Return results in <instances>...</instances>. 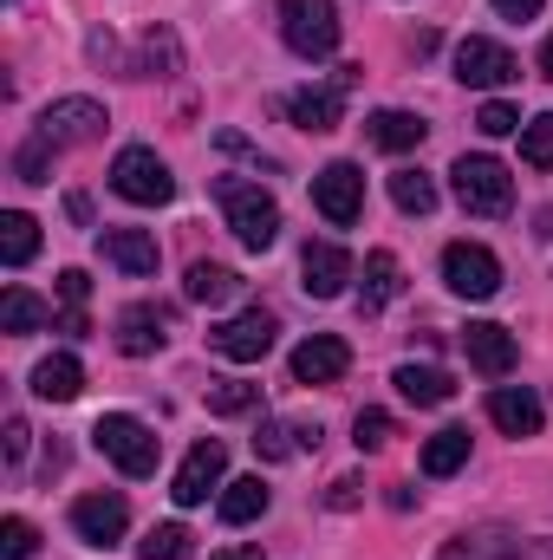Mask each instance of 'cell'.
<instances>
[{
  "instance_id": "obj_21",
  "label": "cell",
  "mask_w": 553,
  "mask_h": 560,
  "mask_svg": "<svg viewBox=\"0 0 553 560\" xmlns=\"http://www.w3.org/2000/svg\"><path fill=\"white\" fill-rule=\"evenodd\" d=\"M79 392H85V365H79L72 352H52V359L33 365V398H46V405H72Z\"/></svg>"
},
{
  "instance_id": "obj_32",
  "label": "cell",
  "mask_w": 553,
  "mask_h": 560,
  "mask_svg": "<svg viewBox=\"0 0 553 560\" xmlns=\"http://www.w3.org/2000/svg\"><path fill=\"white\" fill-rule=\"evenodd\" d=\"M255 405H261V385H242V378L209 385V411L215 418H235V411H255Z\"/></svg>"
},
{
  "instance_id": "obj_1",
  "label": "cell",
  "mask_w": 553,
  "mask_h": 560,
  "mask_svg": "<svg viewBox=\"0 0 553 560\" xmlns=\"http://www.w3.org/2000/svg\"><path fill=\"white\" fill-rule=\"evenodd\" d=\"M215 202H222V215H228V229H235L242 248L268 255L280 242V202L261 183H248V176H215Z\"/></svg>"
},
{
  "instance_id": "obj_42",
  "label": "cell",
  "mask_w": 553,
  "mask_h": 560,
  "mask_svg": "<svg viewBox=\"0 0 553 560\" xmlns=\"http://www.w3.org/2000/svg\"><path fill=\"white\" fill-rule=\"evenodd\" d=\"M541 7H548V0H495V13H502V20H534Z\"/></svg>"
},
{
  "instance_id": "obj_7",
  "label": "cell",
  "mask_w": 553,
  "mask_h": 560,
  "mask_svg": "<svg viewBox=\"0 0 553 560\" xmlns=\"http://www.w3.org/2000/svg\"><path fill=\"white\" fill-rule=\"evenodd\" d=\"M313 209L332 222V229H352L365 215V170L358 163H326L313 176Z\"/></svg>"
},
{
  "instance_id": "obj_16",
  "label": "cell",
  "mask_w": 553,
  "mask_h": 560,
  "mask_svg": "<svg viewBox=\"0 0 553 560\" xmlns=\"http://www.w3.org/2000/svg\"><path fill=\"white\" fill-rule=\"evenodd\" d=\"M345 280H352V255H345L339 242H306V255H299V287H306L313 300H339Z\"/></svg>"
},
{
  "instance_id": "obj_13",
  "label": "cell",
  "mask_w": 553,
  "mask_h": 560,
  "mask_svg": "<svg viewBox=\"0 0 553 560\" xmlns=\"http://www.w3.org/2000/svg\"><path fill=\"white\" fill-rule=\"evenodd\" d=\"M228 476V450L215 443V436H202L189 456H183V469H176V482H169V495H176V509H196V502H209V489H228L222 482Z\"/></svg>"
},
{
  "instance_id": "obj_2",
  "label": "cell",
  "mask_w": 553,
  "mask_h": 560,
  "mask_svg": "<svg viewBox=\"0 0 553 560\" xmlns=\"http://www.w3.org/2000/svg\"><path fill=\"white\" fill-rule=\"evenodd\" d=\"M449 183H456V202H462L469 215H508V209H515V176H508V163H495V156H456Z\"/></svg>"
},
{
  "instance_id": "obj_26",
  "label": "cell",
  "mask_w": 553,
  "mask_h": 560,
  "mask_svg": "<svg viewBox=\"0 0 553 560\" xmlns=\"http://www.w3.org/2000/svg\"><path fill=\"white\" fill-rule=\"evenodd\" d=\"M391 385H398V392H404L411 405H423V411H430V405H449V398H456L449 372H436V365H398V372H391Z\"/></svg>"
},
{
  "instance_id": "obj_25",
  "label": "cell",
  "mask_w": 553,
  "mask_h": 560,
  "mask_svg": "<svg viewBox=\"0 0 553 560\" xmlns=\"http://www.w3.org/2000/svg\"><path fill=\"white\" fill-rule=\"evenodd\" d=\"M365 138L378 143V150H391V156H398V150H416V143L430 138V125H423V118H411V112H372V118H365Z\"/></svg>"
},
{
  "instance_id": "obj_28",
  "label": "cell",
  "mask_w": 553,
  "mask_h": 560,
  "mask_svg": "<svg viewBox=\"0 0 553 560\" xmlns=\"http://www.w3.org/2000/svg\"><path fill=\"white\" fill-rule=\"evenodd\" d=\"M33 255H39V222L20 215V209H7V215H0V261H7V268H26Z\"/></svg>"
},
{
  "instance_id": "obj_12",
  "label": "cell",
  "mask_w": 553,
  "mask_h": 560,
  "mask_svg": "<svg viewBox=\"0 0 553 560\" xmlns=\"http://www.w3.org/2000/svg\"><path fill=\"white\" fill-rule=\"evenodd\" d=\"M456 79H462V85H482V92H502V85L521 79V66H515V52H508L502 39L469 33V39L456 46Z\"/></svg>"
},
{
  "instance_id": "obj_22",
  "label": "cell",
  "mask_w": 553,
  "mask_h": 560,
  "mask_svg": "<svg viewBox=\"0 0 553 560\" xmlns=\"http://www.w3.org/2000/svg\"><path fill=\"white\" fill-rule=\"evenodd\" d=\"M268 502H274V495H268V482H261V476H242V482H228V489H222L215 515H222L228 528H248V522H261V515H268Z\"/></svg>"
},
{
  "instance_id": "obj_4",
  "label": "cell",
  "mask_w": 553,
  "mask_h": 560,
  "mask_svg": "<svg viewBox=\"0 0 553 560\" xmlns=\"http://www.w3.org/2000/svg\"><path fill=\"white\" fill-rule=\"evenodd\" d=\"M92 443H98V456H111L125 476H156V430L131 411H105V418L92 423Z\"/></svg>"
},
{
  "instance_id": "obj_3",
  "label": "cell",
  "mask_w": 553,
  "mask_h": 560,
  "mask_svg": "<svg viewBox=\"0 0 553 560\" xmlns=\"http://www.w3.org/2000/svg\"><path fill=\"white\" fill-rule=\"evenodd\" d=\"M339 7L332 0H280V39L299 59H332L339 52Z\"/></svg>"
},
{
  "instance_id": "obj_29",
  "label": "cell",
  "mask_w": 553,
  "mask_h": 560,
  "mask_svg": "<svg viewBox=\"0 0 553 560\" xmlns=\"http://www.w3.org/2000/svg\"><path fill=\"white\" fill-rule=\"evenodd\" d=\"M46 319H52V313H46V300H33L26 287H7V293H0V332H13V339H20V332H39Z\"/></svg>"
},
{
  "instance_id": "obj_40",
  "label": "cell",
  "mask_w": 553,
  "mask_h": 560,
  "mask_svg": "<svg viewBox=\"0 0 553 560\" xmlns=\"http://www.w3.org/2000/svg\"><path fill=\"white\" fill-rule=\"evenodd\" d=\"M358 495H365V482H358V476H339V482L326 489V509H358Z\"/></svg>"
},
{
  "instance_id": "obj_23",
  "label": "cell",
  "mask_w": 553,
  "mask_h": 560,
  "mask_svg": "<svg viewBox=\"0 0 553 560\" xmlns=\"http://www.w3.org/2000/svg\"><path fill=\"white\" fill-rule=\"evenodd\" d=\"M398 293H404V268H398V255H391V248L365 255V287H358V306H365V313H378V306H391Z\"/></svg>"
},
{
  "instance_id": "obj_14",
  "label": "cell",
  "mask_w": 553,
  "mask_h": 560,
  "mask_svg": "<svg viewBox=\"0 0 553 560\" xmlns=\"http://www.w3.org/2000/svg\"><path fill=\"white\" fill-rule=\"evenodd\" d=\"M125 528H131L125 495H79V502H72V535H79V541H92V548H118Z\"/></svg>"
},
{
  "instance_id": "obj_18",
  "label": "cell",
  "mask_w": 553,
  "mask_h": 560,
  "mask_svg": "<svg viewBox=\"0 0 553 560\" xmlns=\"http://www.w3.org/2000/svg\"><path fill=\"white\" fill-rule=\"evenodd\" d=\"M489 423L508 430V436H541L548 405H541L528 385H495V392H489Z\"/></svg>"
},
{
  "instance_id": "obj_38",
  "label": "cell",
  "mask_w": 553,
  "mask_h": 560,
  "mask_svg": "<svg viewBox=\"0 0 553 560\" xmlns=\"http://www.w3.org/2000/svg\"><path fill=\"white\" fill-rule=\"evenodd\" d=\"M475 131H482V138H508V131H521V112L502 105V98H489V105L475 112Z\"/></svg>"
},
{
  "instance_id": "obj_17",
  "label": "cell",
  "mask_w": 553,
  "mask_h": 560,
  "mask_svg": "<svg viewBox=\"0 0 553 560\" xmlns=\"http://www.w3.org/2000/svg\"><path fill=\"white\" fill-rule=\"evenodd\" d=\"M462 352H469V365L482 372V378H508L515 372V332L508 326H495V319H475L469 332H462Z\"/></svg>"
},
{
  "instance_id": "obj_6",
  "label": "cell",
  "mask_w": 553,
  "mask_h": 560,
  "mask_svg": "<svg viewBox=\"0 0 553 560\" xmlns=\"http://www.w3.org/2000/svg\"><path fill=\"white\" fill-rule=\"evenodd\" d=\"M358 85V66H339V79L332 85H313V92H293L280 112L299 125V131H313V138H326V131H339V118H345V92Z\"/></svg>"
},
{
  "instance_id": "obj_15",
  "label": "cell",
  "mask_w": 553,
  "mask_h": 560,
  "mask_svg": "<svg viewBox=\"0 0 553 560\" xmlns=\"http://www.w3.org/2000/svg\"><path fill=\"white\" fill-rule=\"evenodd\" d=\"M352 372V346L339 332H313L306 346H293V378L299 385H339Z\"/></svg>"
},
{
  "instance_id": "obj_8",
  "label": "cell",
  "mask_w": 553,
  "mask_h": 560,
  "mask_svg": "<svg viewBox=\"0 0 553 560\" xmlns=\"http://www.w3.org/2000/svg\"><path fill=\"white\" fill-rule=\"evenodd\" d=\"M274 313L268 306H248V313H235V319H222V326H209V346L222 352V359H235V365H255V359H268L274 352Z\"/></svg>"
},
{
  "instance_id": "obj_41",
  "label": "cell",
  "mask_w": 553,
  "mask_h": 560,
  "mask_svg": "<svg viewBox=\"0 0 553 560\" xmlns=\"http://www.w3.org/2000/svg\"><path fill=\"white\" fill-rule=\"evenodd\" d=\"M85 293H92V280L79 275V268H66V275H59V300H66V306H72V313H79V306H85Z\"/></svg>"
},
{
  "instance_id": "obj_31",
  "label": "cell",
  "mask_w": 553,
  "mask_h": 560,
  "mask_svg": "<svg viewBox=\"0 0 553 560\" xmlns=\"http://www.w3.org/2000/svg\"><path fill=\"white\" fill-rule=\"evenodd\" d=\"M391 202H398L404 215H430V209H436V183H430L423 170H391Z\"/></svg>"
},
{
  "instance_id": "obj_33",
  "label": "cell",
  "mask_w": 553,
  "mask_h": 560,
  "mask_svg": "<svg viewBox=\"0 0 553 560\" xmlns=\"http://www.w3.org/2000/svg\"><path fill=\"white\" fill-rule=\"evenodd\" d=\"M521 156H528L534 170H553V112H541V118L521 125Z\"/></svg>"
},
{
  "instance_id": "obj_10",
  "label": "cell",
  "mask_w": 553,
  "mask_h": 560,
  "mask_svg": "<svg viewBox=\"0 0 553 560\" xmlns=\"http://www.w3.org/2000/svg\"><path fill=\"white\" fill-rule=\"evenodd\" d=\"M443 280H449V293H462V300H495V293H502V261H495L482 242H449V248H443Z\"/></svg>"
},
{
  "instance_id": "obj_19",
  "label": "cell",
  "mask_w": 553,
  "mask_h": 560,
  "mask_svg": "<svg viewBox=\"0 0 553 560\" xmlns=\"http://www.w3.org/2000/svg\"><path fill=\"white\" fill-rule=\"evenodd\" d=\"M98 255H105L118 275H131V280H150L156 275V261H163L150 229H105V235H98Z\"/></svg>"
},
{
  "instance_id": "obj_45",
  "label": "cell",
  "mask_w": 553,
  "mask_h": 560,
  "mask_svg": "<svg viewBox=\"0 0 553 560\" xmlns=\"http://www.w3.org/2000/svg\"><path fill=\"white\" fill-rule=\"evenodd\" d=\"M293 443L299 450H319V423H293Z\"/></svg>"
},
{
  "instance_id": "obj_5",
  "label": "cell",
  "mask_w": 553,
  "mask_h": 560,
  "mask_svg": "<svg viewBox=\"0 0 553 560\" xmlns=\"http://www.w3.org/2000/svg\"><path fill=\"white\" fill-rule=\"evenodd\" d=\"M111 189H118L125 202H138V209H163V202L176 196V176H169V163H163L150 143H131V150H118V163H111Z\"/></svg>"
},
{
  "instance_id": "obj_20",
  "label": "cell",
  "mask_w": 553,
  "mask_h": 560,
  "mask_svg": "<svg viewBox=\"0 0 553 560\" xmlns=\"http://www.w3.org/2000/svg\"><path fill=\"white\" fill-rule=\"evenodd\" d=\"M163 339H169V306H125L118 313V352L125 359L163 352Z\"/></svg>"
},
{
  "instance_id": "obj_11",
  "label": "cell",
  "mask_w": 553,
  "mask_h": 560,
  "mask_svg": "<svg viewBox=\"0 0 553 560\" xmlns=\"http://www.w3.org/2000/svg\"><path fill=\"white\" fill-rule=\"evenodd\" d=\"M436 560H553V535H508V528H475V535H456Z\"/></svg>"
},
{
  "instance_id": "obj_37",
  "label": "cell",
  "mask_w": 553,
  "mask_h": 560,
  "mask_svg": "<svg viewBox=\"0 0 553 560\" xmlns=\"http://www.w3.org/2000/svg\"><path fill=\"white\" fill-rule=\"evenodd\" d=\"M143 72H156V79H169V72H176V39H169V33H156V26L143 33Z\"/></svg>"
},
{
  "instance_id": "obj_46",
  "label": "cell",
  "mask_w": 553,
  "mask_h": 560,
  "mask_svg": "<svg viewBox=\"0 0 553 560\" xmlns=\"http://www.w3.org/2000/svg\"><path fill=\"white\" fill-rule=\"evenodd\" d=\"M541 72L553 79V33H548V46H541Z\"/></svg>"
},
{
  "instance_id": "obj_24",
  "label": "cell",
  "mask_w": 553,
  "mask_h": 560,
  "mask_svg": "<svg viewBox=\"0 0 553 560\" xmlns=\"http://www.w3.org/2000/svg\"><path fill=\"white\" fill-rule=\"evenodd\" d=\"M183 293H189L196 306H228V300H242V275L222 268V261H196L189 280H183Z\"/></svg>"
},
{
  "instance_id": "obj_30",
  "label": "cell",
  "mask_w": 553,
  "mask_h": 560,
  "mask_svg": "<svg viewBox=\"0 0 553 560\" xmlns=\"http://www.w3.org/2000/svg\"><path fill=\"white\" fill-rule=\"evenodd\" d=\"M138 555L143 560H189L196 555V535H189L183 522H156V528L138 541Z\"/></svg>"
},
{
  "instance_id": "obj_36",
  "label": "cell",
  "mask_w": 553,
  "mask_h": 560,
  "mask_svg": "<svg viewBox=\"0 0 553 560\" xmlns=\"http://www.w3.org/2000/svg\"><path fill=\"white\" fill-rule=\"evenodd\" d=\"M33 548H39V528H33L26 515H7V522H0V555L7 560H33Z\"/></svg>"
},
{
  "instance_id": "obj_9",
  "label": "cell",
  "mask_w": 553,
  "mask_h": 560,
  "mask_svg": "<svg viewBox=\"0 0 553 560\" xmlns=\"http://www.w3.org/2000/svg\"><path fill=\"white\" fill-rule=\"evenodd\" d=\"M105 105L98 98H52L46 112H39V138L52 143V150H72V143H98L105 138Z\"/></svg>"
},
{
  "instance_id": "obj_44",
  "label": "cell",
  "mask_w": 553,
  "mask_h": 560,
  "mask_svg": "<svg viewBox=\"0 0 553 560\" xmlns=\"http://www.w3.org/2000/svg\"><path fill=\"white\" fill-rule=\"evenodd\" d=\"M215 560H268V555H261V541H242V548H222Z\"/></svg>"
},
{
  "instance_id": "obj_27",
  "label": "cell",
  "mask_w": 553,
  "mask_h": 560,
  "mask_svg": "<svg viewBox=\"0 0 553 560\" xmlns=\"http://www.w3.org/2000/svg\"><path fill=\"white\" fill-rule=\"evenodd\" d=\"M462 463H469V430H462V423H449V430H436V436L423 443V476L443 482V476H456Z\"/></svg>"
},
{
  "instance_id": "obj_43",
  "label": "cell",
  "mask_w": 553,
  "mask_h": 560,
  "mask_svg": "<svg viewBox=\"0 0 553 560\" xmlns=\"http://www.w3.org/2000/svg\"><path fill=\"white\" fill-rule=\"evenodd\" d=\"M26 436H33V430H26L20 418L7 423V463H20V456H26Z\"/></svg>"
},
{
  "instance_id": "obj_39",
  "label": "cell",
  "mask_w": 553,
  "mask_h": 560,
  "mask_svg": "<svg viewBox=\"0 0 553 560\" xmlns=\"http://www.w3.org/2000/svg\"><path fill=\"white\" fill-rule=\"evenodd\" d=\"M293 450H299V443H293V430H286V423L268 418L261 430H255V456H268V463H286Z\"/></svg>"
},
{
  "instance_id": "obj_35",
  "label": "cell",
  "mask_w": 553,
  "mask_h": 560,
  "mask_svg": "<svg viewBox=\"0 0 553 560\" xmlns=\"http://www.w3.org/2000/svg\"><path fill=\"white\" fill-rule=\"evenodd\" d=\"M46 163H52V143L39 138V131L13 150V176H20V183H46Z\"/></svg>"
},
{
  "instance_id": "obj_34",
  "label": "cell",
  "mask_w": 553,
  "mask_h": 560,
  "mask_svg": "<svg viewBox=\"0 0 553 560\" xmlns=\"http://www.w3.org/2000/svg\"><path fill=\"white\" fill-rule=\"evenodd\" d=\"M391 436H398V418H391V411H358V418H352V443H358V450H385Z\"/></svg>"
}]
</instances>
